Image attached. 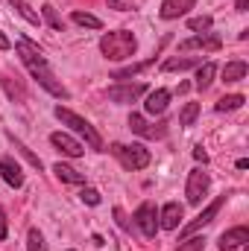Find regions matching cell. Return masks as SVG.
Here are the masks:
<instances>
[{"mask_svg": "<svg viewBox=\"0 0 249 251\" xmlns=\"http://www.w3.org/2000/svg\"><path fill=\"white\" fill-rule=\"evenodd\" d=\"M247 76V62H229L223 67V82H241Z\"/></svg>", "mask_w": 249, "mask_h": 251, "instance_id": "obj_21", "label": "cell"}, {"mask_svg": "<svg viewBox=\"0 0 249 251\" xmlns=\"http://www.w3.org/2000/svg\"><path fill=\"white\" fill-rule=\"evenodd\" d=\"M138 47V38L129 32V29H115V32H106L100 38V53L109 59V62H124V59H132Z\"/></svg>", "mask_w": 249, "mask_h": 251, "instance_id": "obj_2", "label": "cell"}, {"mask_svg": "<svg viewBox=\"0 0 249 251\" xmlns=\"http://www.w3.org/2000/svg\"><path fill=\"white\" fill-rule=\"evenodd\" d=\"M247 243H249L247 225H238V228H232V231H226L220 237V251H238V249H244Z\"/></svg>", "mask_w": 249, "mask_h": 251, "instance_id": "obj_11", "label": "cell"}, {"mask_svg": "<svg viewBox=\"0 0 249 251\" xmlns=\"http://www.w3.org/2000/svg\"><path fill=\"white\" fill-rule=\"evenodd\" d=\"M50 143H53L62 155H67V158H82V152H85V146H82L76 137H70L67 131H53V134H50Z\"/></svg>", "mask_w": 249, "mask_h": 251, "instance_id": "obj_9", "label": "cell"}, {"mask_svg": "<svg viewBox=\"0 0 249 251\" xmlns=\"http://www.w3.org/2000/svg\"><path fill=\"white\" fill-rule=\"evenodd\" d=\"M199 59H193V56H182V59H167V62H161V70L164 73H173V70H187V67H199Z\"/></svg>", "mask_w": 249, "mask_h": 251, "instance_id": "obj_20", "label": "cell"}, {"mask_svg": "<svg viewBox=\"0 0 249 251\" xmlns=\"http://www.w3.org/2000/svg\"><path fill=\"white\" fill-rule=\"evenodd\" d=\"M112 152H115V158L124 164L126 170H144L147 164H150V149H144L141 143H132V146H126V143H115L112 146Z\"/></svg>", "mask_w": 249, "mask_h": 251, "instance_id": "obj_4", "label": "cell"}, {"mask_svg": "<svg viewBox=\"0 0 249 251\" xmlns=\"http://www.w3.org/2000/svg\"><path fill=\"white\" fill-rule=\"evenodd\" d=\"M41 15H44V21H47V24H50L53 29H62V26H64V21L59 18V15H56V9H53L50 3H47V6L41 9Z\"/></svg>", "mask_w": 249, "mask_h": 251, "instance_id": "obj_27", "label": "cell"}, {"mask_svg": "<svg viewBox=\"0 0 249 251\" xmlns=\"http://www.w3.org/2000/svg\"><path fill=\"white\" fill-rule=\"evenodd\" d=\"M129 128H132L135 134H141V137H144V131H147V120H144L141 114H132V117H129Z\"/></svg>", "mask_w": 249, "mask_h": 251, "instance_id": "obj_29", "label": "cell"}, {"mask_svg": "<svg viewBox=\"0 0 249 251\" xmlns=\"http://www.w3.org/2000/svg\"><path fill=\"white\" fill-rule=\"evenodd\" d=\"M6 3H9V6H12V9H15V12H18L24 21H27V24H32V26H38V24H41L38 12H35V9L27 3V0H6Z\"/></svg>", "mask_w": 249, "mask_h": 251, "instance_id": "obj_17", "label": "cell"}, {"mask_svg": "<svg viewBox=\"0 0 249 251\" xmlns=\"http://www.w3.org/2000/svg\"><path fill=\"white\" fill-rule=\"evenodd\" d=\"M70 21L73 24H79V26H88V29H100L103 24H100V18H94V15H88V12H73L70 15Z\"/></svg>", "mask_w": 249, "mask_h": 251, "instance_id": "obj_22", "label": "cell"}, {"mask_svg": "<svg viewBox=\"0 0 249 251\" xmlns=\"http://www.w3.org/2000/svg\"><path fill=\"white\" fill-rule=\"evenodd\" d=\"M223 47V41H220V35H214V32H202V35H193V38H187L179 44V50H220Z\"/></svg>", "mask_w": 249, "mask_h": 251, "instance_id": "obj_10", "label": "cell"}, {"mask_svg": "<svg viewBox=\"0 0 249 251\" xmlns=\"http://www.w3.org/2000/svg\"><path fill=\"white\" fill-rule=\"evenodd\" d=\"M79 199H82L85 204H91V207H97V204H100V193H97V190H91V187L82 190V193H79Z\"/></svg>", "mask_w": 249, "mask_h": 251, "instance_id": "obj_30", "label": "cell"}, {"mask_svg": "<svg viewBox=\"0 0 249 251\" xmlns=\"http://www.w3.org/2000/svg\"><path fill=\"white\" fill-rule=\"evenodd\" d=\"M144 94H147V85H144V82H135V85H115V88H109V100H112V102H121V105L135 102V100L144 97Z\"/></svg>", "mask_w": 249, "mask_h": 251, "instance_id": "obj_8", "label": "cell"}, {"mask_svg": "<svg viewBox=\"0 0 249 251\" xmlns=\"http://www.w3.org/2000/svg\"><path fill=\"white\" fill-rule=\"evenodd\" d=\"M6 234H9V222H6V213L0 207V240H6Z\"/></svg>", "mask_w": 249, "mask_h": 251, "instance_id": "obj_32", "label": "cell"}, {"mask_svg": "<svg viewBox=\"0 0 249 251\" xmlns=\"http://www.w3.org/2000/svg\"><path fill=\"white\" fill-rule=\"evenodd\" d=\"M135 225H138V231H141L144 237H156V231H158V213H156V204H153V201L138 204V210H135Z\"/></svg>", "mask_w": 249, "mask_h": 251, "instance_id": "obj_7", "label": "cell"}, {"mask_svg": "<svg viewBox=\"0 0 249 251\" xmlns=\"http://www.w3.org/2000/svg\"><path fill=\"white\" fill-rule=\"evenodd\" d=\"M167 105H170V91H167V88H156V91L147 97V102H144L147 114H164Z\"/></svg>", "mask_w": 249, "mask_h": 251, "instance_id": "obj_14", "label": "cell"}, {"mask_svg": "<svg viewBox=\"0 0 249 251\" xmlns=\"http://www.w3.org/2000/svg\"><path fill=\"white\" fill-rule=\"evenodd\" d=\"M196 117H199V102H187L185 108H182V114H179V123L182 126H193Z\"/></svg>", "mask_w": 249, "mask_h": 251, "instance_id": "obj_26", "label": "cell"}, {"mask_svg": "<svg viewBox=\"0 0 249 251\" xmlns=\"http://www.w3.org/2000/svg\"><path fill=\"white\" fill-rule=\"evenodd\" d=\"M208 187H211L208 173H202V170H190V173H187L185 196H187V201H190V204H202V199H205Z\"/></svg>", "mask_w": 249, "mask_h": 251, "instance_id": "obj_5", "label": "cell"}, {"mask_svg": "<svg viewBox=\"0 0 249 251\" xmlns=\"http://www.w3.org/2000/svg\"><path fill=\"white\" fill-rule=\"evenodd\" d=\"M193 6H196V0H164L161 9H158V15H161L164 21H173V18L187 15V9H193Z\"/></svg>", "mask_w": 249, "mask_h": 251, "instance_id": "obj_13", "label": "cell"}, {"mask_svg": "<svg viewBox=\"0 0 249 251\" xmlns=\"http://www.w3.org/2000/svg\"><path fill=\"white\" fill-rule=\"evenodd\" d=\"M223 204H226V196H217V199H214V201H211V204H208L199 216H196V219H190L185 228H182V240H185V237H190V234H196L199 228H205L208 222H214V219H217V213L223 210Z\"/></svg>", "mask_w": 249, "mask_h": 251, "instance_id": "obj_6", "label": "cell"}, {"mask_svg": "<svg viewBox=\"0 0 249 251\" xmlns=\"http://www.w3.org/2000/svg\"><path fill=\"white\" fill-rule=\"evenodd\" d=\"M53 173H56V178L64 181V184H85V176L82 173H76L73 167H67V164H56L53 167Z\"/></svg>", "mask_w": 249, "mask_h": 251, "instance_id": "obj_19", "label": "cell"}, {"mask_svg": "<svg viewBox=\"0 0 249 251\" xmlns=\"http://www.w3.org/2000/svg\"><path fill=\"white\" fill-rule=\"evenodd\" d=\"M27 251H47V243H44V237H41L38 228H30V234H27Z\"/></svg>", "mask_w": 249, "mask_h": 251, "instance_id": "obj_24", "label": "cell"}, {"mask_svg": "<svg viewBox=\"0 0 249 251\" xmlns=\"http://www.w3.org/2000/svg\"><path fill=\"white\" fill-rule=\"evenodd\" d=\"M53 114L62 120L64 126H70V131H76V134H82L85 137V143L91 146V149H103V137L97 134V128L88 123L85 117H79V114H73L70 108H62V105H56L53 108Z\"/></svg>", "mask_w": 249, "mask_h": 251, "instance_id": "obj_3", "label": "cell"}, {"mask_svg": "<svg viewBox=\"0 0 249 251\" xmlns=\"http://www.w3.org/2000/svg\"><path fill=\"white\" fill-rule=\"evenodd\" d=\"M247 6H249V0H238V6H235V9H238V12H247Z\"/></svg>", "mask_w": 249, "mask_h": 251, "instance_id": "obj_35", "label": "cell"}, {"mask_svg": "<svg viewBox=\"0 0 249 251\" xmlns=\"http://www.w3.org/2000/svg\"><path fill=\"white\" fill-rule=\"evenodd\" d=\"M214 76H217V64L214 62H205L199 64V70H196V91H208L211 88V82H214Z\"/></svg>", "mask_w": 249, "mask_h": 251, "instance_id": "obj_16", "label": "cell"}, {"mask_svg": "<svg viewBox=\"0 0 249 251\" xmlns=\"http://www.w3.org/2000/svg\"><path fill=\"white\" fill-rule=\"evenodd\" d=\"M15 50H18V56H21L24 67L30 70V76H32V79H35L47 94H53V97H59V100H67V97H70V94H67V88L56 79L53 67L47 64L44 53H41V47H38L35 41H30V38H18Z\"/></svg>", "mask_w": 249, "mask_h": 251, "instance_id": "obj_1", "label": "cell"}, {"mask_svg": "<svg viewBox=\"0 0 249 251\" xmlns=\"http://www.w3.org/2000/svg\"><path fill=\"white\" fill-rule=\"evenodd\" d=\"M247 100L241 97V94H229V97H223V100H217V111H235V108H241Z\"/></svg>", "mask_w": 249, "mask_h": 251, "instance_id": "obj_23", "label": "cell"}, {"mask_svg": "<svg viewBox=\"0 0 249 251\" xmlns=\"http://www.w3.org/2000/svg\"><path fill=\"white\" fill-rule=\"evenodd\" d=\"M193 158H196V161H202V164H205V161H208V152H205V149H202V146H196V149H193Z\"/></svg>", "mask_w": 249, "mask_h": 251, "instance_id": "obj_33", "label": "cell"}, {"mask_svg": "<svg viewBox=\"0 0 249 251\" xmlns=\"http://www.w3.org/2000/svg\"><path fill=\"white\" fill-rule=\"evenodd\" d=\"M211 24H214L211 15H199V18H190V21H187V26H190L193 32H199V29L205 32V29H211Z\"/></svg>", "mask_w": 249, "mask_h": 251, "instance_id": "obj_28", "label": "cell"}, {"mask_svg": "<svg viewBox=\"0 0 249 251\" xmlns=\"http://www.w3.org/2000/svg\"><path fill=\"white\" fill-rule=\"evenodd\" d=\"M0 176H3V181L9 187H21L24 184V173H21V167L12 158H0Z\"/></svg>", "mask_w": 249, "mask_h": 251, "instance_id": "obj_15", "label": "cell"}, {"mask_svg": "<svg viewBox=\"0 0 249 251\" xmlns=\"http://www.w3.org/2000/svg\"><path fill=\"white\" fill-rule=\"evenodd\" d=\"M153 64H156V56H153V59H147V62L126 64V67H121V70H115V73H112V79H132V76L144 73V70H147V67H153Z\"/></svg>", "mask_w": 249, "mask_h": 251, "instance_id": "obj_18", "label": "cell"}, {"mask_svg": "<svg viewBox=\"0 0 249 251\" xmlns=\"http://www.w3.org/2000/svg\"><path fill=\"white\" fill-rule=\"evenodd\" d=\"M115 219H118V225H121L124 231H129V228H132V225L126 222V216H124V210H121V207H115Z\"/></svg>", "mask_w": 249, "mask_h": 251, "instance_id": "obj_31", "label": "cell"}, {"mask_svg": "<svg viewBox=\"0 0 249 251\" xmlns=\"http://www.w3.org/2000/svg\"><path fill=\"white\" fill-rule=\"evenodd\" d=\"M0 50H9V38H6L3 32H0Z\"/></svg>", "mask_w": 249, "mask_h": 251, "instance_id": "obj_34", "label": "cell"}, {"mask_svg": "<svg viewBox=\"0 0 249 251\" xmlns=\"http://www.w3.org/2000/svg\"><path fill=\"white\" fill-rule=\"evenodd\" d=\"M202 249H205V237L190 234V237H185V240L179 243V249H176V251H202Z\"/></svg>", "mask_w": 249, "mask_h": 251, "instance_id": "obj_25", "label": "cell"}, {"mask_svg": "<svg viewBox=\"0 0 249 251\" xmlns=\"http://www.w3.org/2000/svg\"><path fill=\"white\" fill-rule=\"evenodd\" d=\"M179 222H182V204L179 201H167L161 207V213H158V228L173 231V228H179Z\"/></svg>", "mask_w": 249, "mask_h": 251, "instance_id": "obj_12", "label": "cell"}]
</instances>
